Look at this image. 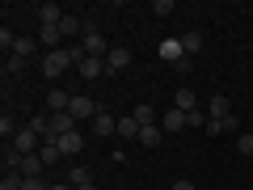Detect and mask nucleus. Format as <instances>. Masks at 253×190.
Listing matches in <instances>:
<instances>
[{
    "label": "nucleus",
    "instance_id": "1",
    "mask_svg": "<svg viewBox=\"0 0 253 190\" xmlns=\"http://www.w3.org/2000/svg\"><path fill=\"white\" fill-rule=\"evenodd\" d=\"M63 68H72V55H68V47H59V51H46V55H42V76H46V81L63 76Z\"/></svg>",
    "mask_w": 253,
    "mask_h": 190
},
{
    "label": "nucleus",
    "instance_id": "2",
    "mask_svg": "<svg viewBox=\"0 0 253 190\" xmlns=\"http://www.w3.org/2000/svg\"><path fill=\"white\" fill-rule=\"evenodd\" d=\"M13 148H17V152H21V156H34V152H38V148H42V136H38L34 127H21L17 136H13Z\"/></svg>",
    "mask_w": 253,
    "mask_h": 190
},
{
    "label": "nucleus",
    "instance_id": "3",
    "mask_svg": "<svg viewBox=\"0 0 253 190\" xmlns=\"http://www.w3.org/2000/svg\"><path fill=\"white\" fill-rule=\"evenodd\" d=\"M81 47H84V55H89V59H106V55H110V43L101 38V30H84Z\"/></svg>",
    "mask_w": 253,
    "mask_h": 190
},
{
    "label": "nucleus",
    "instance_id": "4",
    "mask_svg": "<svg viewBox=\"0 0 253 190\" xmlns=\"http://www.w3.org/2000/svg\"><path fill=\"white\" fill-rule=\"evenodd\" d=\"M97 101H93V97H84V93H76V97H72V106H68V114H72L76 118V123H81V118H97Z\"/></svg>",
    "mask_w": 253,
    "mask_h": 190
},
{
    "label": "nucleus",
    "instance_id": "5",
    "mask_svg": "<svg viewBox=\"0 0 253 190\" xmlns=\"http://www.w3.org/2000/svg\"><path fill=\"white\" fill-rule=\"evenodd\" d=\"M126 68H131V51H126V47H110L106 72H126Z\"/></svg>",
    "mask_w": 253,
    "mask_h": 190
},
{
    "label": "nucleus",
    "instance_id": "6",
    "mask_svg": "<svg viewBox=\"0 0 253 190\" xmlns=\"http://www.w3.org/2000/svg\"><path fill=\"white\" fill-rule=\"evenodd\" d=\"M93 131H97L101 140H110V136H118V118L110 114V110H97V118H93Z\"/></svg>",
    "mask_w": 253,
    "mask_h": 190
},
{
    "label": "nucleus",
    "instance_id": "7",
    "mask_svg": "<svg viewBox=\"0 0 253 190\" xmlns=\"http://www.w3.org/2000/svg\"><path fill=\"white\" fill-rule=\"evenodd\" d=\"M173 110H181V114L199 110V97H194V89H190V85H181V89L173 93Z\"/></svg>",
    "mask_w": 253,
    "mask_h": 190
},
{
    "label": "nucleus",
    "instance_id": "8",
    "mask_svg": "<svg viewBox=\"0 0 253 190\" xmlns=\"http://www.w3.org/2000/svg\"><path fill=\"white\" fill-rule=\"evenodd\" d=\"M63 17H68V13H63L59 4H51V0H46V4H38V21H42V26H59Z\"/></svg>",
    "mask_w": 253,
    "mask_h": 190
},
{
    "label": "nucleus",
    "instance_id": "9",
    "mask_svg": "<svg viewBox=\"0 0 253 190\" xmlns=\"http://www.w3.org/2000/svg\"><path fill=\"white\" fill-rule=\"evenodd\" d=\"M68 106H72V97H68L63 89H51V93H46V110H51V114H68Z\"/></svg>",
    "mask_w": 253,
    "mask_h": 190
},
{
    "label": "nucleus",
    "instance_id": "10",
    "mask_svg": "<svg viewBox=\"0 0 253 190\" xmlns=\"http://www.w3.org/2000/svg\"><path fill=\"white\" fill-rule=\"evenodd\" d=\"M161 140H165L161 123H152V127H139V144H144V148H161Z\"/></svg>",
    "mask_w": 253,
    "mask_h": 190
},
{
    "label": "nucleus",
    "instance_id": "11",
    "mask_svg": "<svg viewBox=\"0 0 253 190\" xmlns=\"http://www.w3.org/2000/svg\"><path fill=\"white\" fill-rule=\"evenodd\" d=\"M81 148H84V136H81V131H68V136L59 140V152H63V156H76Z\"/></svg>",
    "mask_w": 253,
    "mask_h": 190
},
{
    "label": "nucleus",
    "instance_id": "12",
    "mask_svg": "<svg viewBox=\"0 0 253 190\" xmlns=\"http://www.w3.org/2000/svg\"><path fill=\"white\" fill-rule=\"evenodd\" d=\"M0 161H4V173H21V161H26V156H21L17 148L9 144V148H4V152H0Z\"/></svg>",
    "mask_w": 253,
    "mask_h": 190
},
{
    "label": "nucleus",
    "instance_id": "13",
    "mask_svg": "<svg viewBox=\"0 0 253 190\" xmlns=\"http://www.w3.org/2000/svg\"><path fill=\"white\" fill-rule=\"evenodd\" d=\"M181 127H186V114H181V110L161 114V131H165V136H169V131H181Z\"/></svg>",
    "mask_w": 253,
    "mask_h": 190
},
{
    "label": "nucleus",
    "instance_id": "14",
    "mask_svg": "<svg viewBox=\"0 0 253 190\" xmlns=\"http://www.w3.org/2000/svg\"><path fill=\"white\" fill-rule=\"evenodd\" d=\"M181 55H186V51H181V38H165V43H161V59H169V63H177Z\"/></svg>",
    "mask_w": 253,
    "mask_h": 190
},
{
    "label": "nucleus",
    "instance_id": "15",
    "mask_svg": "<svg viewBox=\"0 0 253 190\" xmlns=\"http://www.w3.org/2000/svg\"><path fill=\"white\" fill-rule=\"evenodd\" d=\"M118 136H123V140H139V118L135 114L118 118Z\"/></svg>",
    "mask_w": 253,
    "mask_h": 190
},
{
    "label": "nucleus",
    "instance_id": "16",
    "mask_svg": "<svg viewBox=\"0 0 253 190\" xmlns=\"http://www.w3.org/2000/svg\"><path fill=\"white\" fill-rule=\"evenodd\" d=\"M181 51H186V55H199L203 51V34H199V30H186V34H181Z\"/></svg>",
    "mask_w": 253,
    "mask_h": 190
},
{
    "label": "nucleus",
    "instance_id": "17",
    "mask_svg": "<svg viewBox=\"0 0 253 190\" xmlns=\"http://www.w3.org/2000/svg\"><path fill=\"white\" fill-rule=\"evenodd\" d=\"M42 169H46V165H42V156H26V161H21V178H42Z\"/></svg>",
    "mask_w": 253,
    "mask_h": 190
},
{
    "label": "nucleus",
    "instance_id": "18",
    "mask_svg": "<svg viewBox=\"0 0 253 190\" xmlns=\"http://www.w3.org/2000/svg\"><path fill=\"white\" fill-rule=\"evenodd\" d=\"M59 38H63V30H59V26H42V38H38V47H51V51H59Z\"/></svg>",
    "mask_w": 253,
    "mask_h": 190
},
{
    "label": "nucleus",
    "instance_id": "19",
    "mask_svg": "<svg viewBox=\"0 0 253 190\" xmlns=\"http://www.w3.org/2000/svg\"><path fill=\"white\" fill-rule=\"evenodd\" d=\"M101 72H106V59H84L81 63V76H84V81H97Z\"/></svg>",
    "mask_w": 253,
    "mask_h": 190
},
{
    "label": "nucleus",
    "instance_id": "20",
    "mask_svg": "<svg viewBox=\"0 0 253 190\" xmlns=\"http://www.w3.org/2000/svg\"><path fill=\"white\" fill-rule=\"evenodd\" d=\"M26 72V59L21 55H4V76H21Z\"/></svg>",
    "mask_w": 253,
    "mask_h": 190
},
{
    "label": "nucleus",
    "instance_id": "21",
    "mask_svg": "<svg viewBox=\"0 0 253 190\" xmlns=\"http://www.w3.org/2000/svg\"><path fill=\"white\" fill-rule=\"evenodd\" d=\"M34 51H38V38H17V47H13V55H21V59H30Z\"/></svg>",
    "mask_w": 253,
    "mask_h": 190
},
{
    "label": "nucleus",
    "instance_id": "22",
    "mask_svg": "<svg viewBox=\"0 0 253 190\" xmlns=\"http://www.w3.org/2000/svg\"><path fill=\"white\" fill-rule=\"evenodd\" d=\"M131 114L139 118V127H152V123H156V110L148 106V101H144V106H135V110H131Z\"/></svg>",
    "mask_w": 253,
    "mask_h": 190
},
{
    "label": "nucleus",
    "instance_id": "23",
    "mask_svg": "<svg viewBox=\"0 0 253 190\" xmlns=\"http://www.w3.org/2000/svg\"><path fill=\"white\" fill-rule=\"evenodd\" d=\"M38 156H42V165H55V161H59V144H42V148H38Z\"/></svg>",
    "mask_w": 253,
    "mask_h": 190
},
{
    "label": "nucleus",
    "instance_id": "24",
    "mask_svg": "<svg viewBox=\"0 0 253 190\" xmlns=\"http://www.w3.org/2000/svg\"><path fill=\"white\" fill-rule=\"evenodd\" d=\"M17 131H21V127L13 123V114H0V136H4V140H13Z\"/></svg>",
    "mask_w": 253,
    "mask_h": 190
},
{
    "label": "nucleus",
    "instance_id": "25",
    "mask_svg": "<svg viewBox=\"0 0 253 190\" xmlns=\"http://www.w3.org/2000/svg\"><path fill=\"white\" fill-rule=\"evenodd\" d=\"M68 182H72V186H89V182H93V173L84 169V165H76V169H72V178H68Z\"/></svg>",
    "mask_w": 253,
    "mask_h": 190
},
{
    "label": "nucleus",
    "instance_id": "26",
    "mask_svg": "<svg viewBox=\"0 0 253 190\" xmlns=\"http://www.w3.org/2000/svg\"><path fill=\"white\" fill-rule=\"evenodd\" d=\"M211 118H228V97H211Z\"/></svg>",
    "mask_w": 253,
    "mask_h": 190
},
{
    "label": "nucleus",
    "instance_id": "27",
    "mask_svg": "<svg viewBox=\"0 0 253 190\" xmlns=\"http://www.w3.org/2000/svg\"><path fill=\"white\" fill-rule=\"evenodd\" d=\"M152 13H156V17H169V13H173V0H152Z\"/></svg>",
    "mask_w": 253,
    "mask_h": 190
},
{
    "label": "nucleus",
    "instance_id": "28",
    "mask_svg": "<svg viewBox=\"0 0 253 190\" xmlns=\"http://www.w3.org/2000/svg\"><path fill=\"white\" fill-rule=\"evenodd\" d=\"M207 118H211V114H199V110H190V114H186V127H207Z\"/></svg>",
    "mask_w": 253,
    "mask_h": 190
},
{
    "label": "nucleus",
    "instance_id": "29",
    "mask_svg": "<svg viewBox=\"0 0 253 190\" xmlns=\"http://www.w3.org/2000/svg\"><path fill=\"white\" fill-rule=\"evenodd\" d=\"M236 148H241L245 156H253V136H245V131H241V140H236Z\"/></svg>",
    "mask_w": 253,
    "mask_h": 190
},
{
    "label": "nucleus",
    "instance_id": "30",
    "mask_svg": "<svg viewBox=\"0 0 253 190\" xmlns=\"http://www.w3.org/2000/svg\"><path fill=\"white\" fill-rule=\"evenodd\" d=\"M21 190H51V186H46L42 178H26V182H21Z\"/></svg>",
    "mask_w": 253,
    "mask_h": 190
},
{
    "label": "nucleus",
    "instance_id": "31",
    "mask_svg": "<svg viewBox=\"0 0 253 190\" xmlns=\"http://www.w3.org/2000/svg\"><path fill=\"white\" fill-rule=\"evenodd\" d=\"M173 190H194V182H181L177 178V182H173Z\"/></svg>",
    "mask_w": 253,
    "mask_h": 190
},
{
    "label": "nucleus",
    "instance_id": "32",
    "mask_svg": "<svg viewBox=\"0 0 253 190\" xmlns=\"http://www.w3.org/2000/svg\"><path fill=\"white\" fill-rule=\"evenodd\" d=\"M51 190H76V186H72V182H55Z\"/></svg>",
    "mask_w": 253,
    "mask_h": 190
},
{
    "label": "nucleus",
    "instance_id": "33",
    "mask_svg": "<svg viewBox=\"0 0 253 190\" xmlns=\"http://www.w3.org/2000/svg\"><path fill=\"white\" fill-rule=\"evenodd\" d=\"M76 190H97V186H93V182H89V186H76Z\"/></svg>",
    "mask_w": 253,
    "mask_h": 190
}]
</instances>
